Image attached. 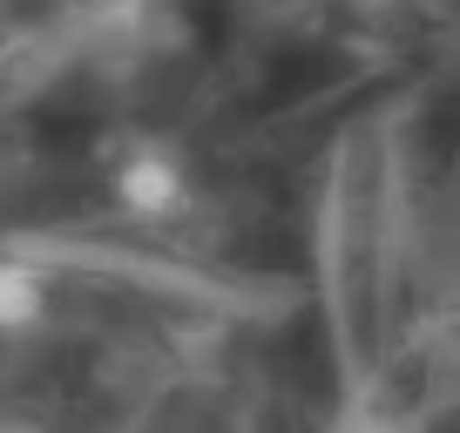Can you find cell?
Wrapping results in <instances>:
<instances>
[{
	"instance_id": "cell-1",
	"label": "cell",
	"mask_w": 460,
	"mask_h": 433,
	"mask_svg": "<svg viewBox=\"0 0 460 433\" xmlns=\"http://www.w3.org/2000/svg\"><path fill=\"white\" fill-rule=\"evenodd\" d=\"M115 203L136 216V224H170L190 203V176L170 149H129L115 163Z\"/></svg>"
},
{
	"instance_id": "cell-2",
	"label": "cell",
	"mask_w": 460,
	"mask_h": 433,
	"mask_svg": "<svg viewBox=\"0 0 460 433\" xmlns=\"http://www.w3.org/2000/svg\"><path fill=\"white\" fill-rule=\"evenodd\" d=\"M41 312H48L41 271L21 264V258H0V339H7V332H34Z\"/></svg>"
}]
</instances>
